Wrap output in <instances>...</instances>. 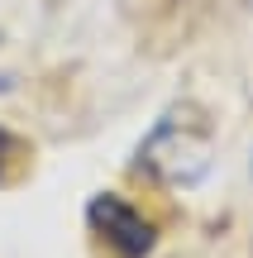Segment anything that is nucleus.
Here are the masks:
<instances>
[{
    "instance_id": "nucleus-1",
    "label": "nucleus",
    "mask_w": 253,
    "mask_h": 258,
    "mask_svg": "<svg viewBox=\"0 0 253 258\" xmlns=\"http://www.w3.org/2000/svg\"><path fill=\"white\" fill-rule=\"evenodd\" d=\"M210 158H215V134L196 105L167 110L139 148V167H148L162 186H196L210 172Z\"/></svg>"
},
{
    "instance_id": "nucleus-2",
    "label": "nucleus",
    "mask_w": 253,
    "mask_h": 258,
    "mask_svg": "<svg viewBox=\"0 0 253 258\" xmlns=\"http://www.w3.org/2000/svg\"><path fill=\"white\" fill-rule=\"evenodd\" d=\"M86 215H91V225L101 230V239L120 258H143L153 249V225L143 220V211H134L124 196H110V191L96 196Z\"/></svg>"
},
{
    "instance_id": "nucleus-3",
    "label": "nucleus",
    "mask_w": 253,
    "mask_h": 258,
    "mask_svg": "<svg viewBox=\"0 0 253 258\" xmlns=\"http://www.w3.org/2000/svg\"><path fill=\"white\" fill-rule=\"evenodd\" d=\"M10 148H15V144H10V134H5V129H0V158H5Z\"/></svg>"
},
{
    "instance_id": "nucleus-4",
    "label": "nucleus",
    "mask_w": 253,
    "mask_h": 258,
    "mask_svg": "<svg viewBox=\"0 0 253 258\" xmlns=\"http://www.w3.org/2000/svg\"><path fill=\"white\" fill-rule=\"evenodd\" d=\"M10 86H15V77H5V72H0V91H10Z\"/></svg>"
}]
</instances>
